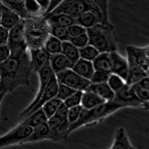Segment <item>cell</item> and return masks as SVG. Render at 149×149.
Here are the masks:
<instances>
[{
    "label": "cell",
    "mask_w": 149,
    "mask_h": 149,
    "mask_svg": "<svg viewBox=\"0 0 149 149\" xmlns=\"http://www.w3.org/2000/svg\"><path fill=\"white\" fill-rule=\"evenodd\" d=\"M31 72L29 51L19 55H10L0 63L1 91L7 94L19 86H29Z\"/></svg>",
    "instance_id": "1"
},
{
    "label": "cell",
    "mask_w": 149,
    "mask_h": 149,
    "mask_svg": "<svg viewBox=\"0 0 149 149\" xmlns=\"http://www.w3.org/2000/svg\"><path fill=\"white\" fill-rule=\"evenodd\" d=\"M89 45L96 49L99 53H110L118 51V43L113 25L97 24L86 29Z\"/></svg>",
    "instance_id": "2"
},
{
    "label": "cell",
    "mask_w": 149,
    "mask_h": 149,
    "mask_svg": "<svg viewBox=\"0 0 149 149\" xmlns=\"http://www.w3.org/2000/svg\"><path fill=\"white\" fill-rule=\"evenodd\" d=\"M25 40L29 49L43 47L50 35L48 22L42 17H33L24 20Z\"/></svg>",
    "instance_id": "3"
},
{
    "label": "cell",
    "mask_w": 149,
    "mask_h": 149,
    "mask_svg": "<svg viewBox=\"0 0 149 149\" xmlns=\"http://www.w3.org/2000/svg\"><path fill=\"white\" fill-rule=\"evenodd\" d=\"M122 108H124L122 105L116 103L114 101H112V102H104L102 104L90 110L83 109L78 121L70 126L69 133L71 134L72 132L82 126L90 125L91 124L101 122L104 119L107 118L116 111Z\"/></svg>",
    "instance_id": "4"
},
{
    "label": "cell",
    "mask_w": 149,
    "mask_h": 149,
    "mask_svg": "<svg viewBox=\"0 0 149 149\" xmlns=\"http://www.w3.org/2000/svg\"><path fill=\"white\" fill-rule=\"evenodd\" d=\"M24 20L9 30L8 46L10 52V55H19L29 51L25 40Z\"/></svg>",
    "instance_id": "5"
},
{
    "label": "cell",
    "mask_w": 149,
    "mask_h": 149,
    "mask_svg": "<svg viewBox=\"0 0 149 149\" xmlns=\"http://www.w3.org/2000/svg\"><path fill=\"white\" fill-rule=\"evenodd\" d=\"M33 128L19 123L4 136H0V148L14 145H23L30 136Z\"/></svg>",
    "instance_id": "6"
},
{
    "label": "cell",
    "mask_w": 149,
    "mask_h": 149,
    "mask_svg": "<svg viewBox=\"0 0 149 149\" xmlns=\"http://www.w3.org/2000/svg\"><path fill=\"white\" fill-rule=\"evenodd\" d=\"M88 10L89 6L87 0H63L61 1L55 10L48 15L63 14L74 19H77L79 16Z\"/></svg>",
    "instance_id": "7"
},
{
    "label": "cell",
    "mask_w": 149,
    "mask_h": 149,
    "mask_svg": "<svg viewBox=\"0 0 149 149\" xmlns=\"http://www.w3.org/2000/svg\"><path fill=\"white\" fill-rule=\"evenodd\" d=\"M58 84L75 90L84 92L87 90L91 82L90 81L82 78L71 70H67L55 74Z\"/></svg>",
    "instance_id": "8"
},
{
    "label": "cell",
    "mask_w": 149,
    "mask_h": 149,
    "mask_svg": "<svg viewBox=\"0 0 149 149\" xmlns=\"http://www.w3.org/2000/svg\"><path fill=\"white\" fill-rule=\"evenodd\" d=\"M37 73L38 74V77H39V87H38L37 95H36L35 98H34V100L31 102V103L26 109H24L20 113H19V121H22V119L26 118L28 113L31 111V110L34 107V105L40 100V98L41 95H42V94L44 92L46 86H47L49 81L51 79L52 76V74H54V72L52 70L51 66L49 65V62L46 63Z\"/></svg>",
    "instance_id": "9"
},
{
    "label": "cell",
    "mask_w": 149,
    "mask_h": 149,
    "mask_svg": "<svg viewBox=\"0 0 149 149\" xmlns=\"http://www.w3.org/2000/svg\"><path fill=\"white\" fill-rule=\"evenodd\" d=\"M113 101L122 105L123 107H142L145 110H148L146 106L138 99L131 86L127 84L116 93Z\"/></svg>",
    "instance_id": "10"
},
{
    "label": "cell",
    "mask_w": 149,
    "mask_h": 149,
    "mask_svg": "<svg viewBox=\"0 0 149 149\" xmlns=\"http://www.w3.org/2000/svg\"><path fill=\"white\" fill-rule=\"evenodd\" d=\"M127 57L131 58L144 71L148 72L149 68V48L148 46L138 47L135 46H127L126 47Z\"/></svg>",
    "instance_id": "11"
},
{
    "label": "cell",
    "mask_w": 149,
    "mask_h": 149,
    "mask_svg": "<svg viewBox=\"0 0 149 149\" xmlns=\"http://www.w3.org/2000/svg\"><path fill=\"white\" fill-rule=\"evenodd\" d=\"M89 10L95 15L98 24L104 26L111 25L109 20L108 2L106 0H87Z\"/></svg>",
    "instance_id": "12"
},
{
    "label": "cell",
    "mask_w": 149,
    "mask_h": 149,
    "mask_svg": "<svg viewBox=\"0 0 149 149\" xmlns=\"http://www.w3.org/2000/svg\"><path fill=\"white\" fill-rule=\"evenodd\" d=\"M58 82L57 81L55 74H53L52 76L51 79L49 81V84L46 86V89H45L44 92L41 95L40 100L37 102V103L34 105V107H33L31 111L29 112L26 117L29 116L30 114L33 113L37 110H40L41 107L43 106L46 103H47L49 100H51L52 98H56L57 95V93H58ZM23 120V119H22Z\"/></svg>",
    "instance_id": "13"
},
{
    "label": "cell",
    "mask_w": 149,
    "mask_h": 149,
    "mask_svg": "<svg viewBox=\"0 0 149 149\" xmlns=\"http://www.w3.org/2000/svg\"><path fill=\"white\" fill-rule=\"evenodd\" d=\"M111 61V74L120 77L125 81L128 71V63L127 58L121 55L118 51L110 53Z\"/></svg>",
    "instance_id": "14"
},
{
    "label": "cell",
    "mask_w": 149,
    "mask_h": 149,
    "mask_svg": "<svg viewBox=\"0 0 149 149\" xmlns=\"http://www.w3.org/2000/svg\"><path fill=\"white\" fill-rule=\"evenodd\" d=\"M30 58L31 68L32 72H37L45 65L49 62L50 54L44 49V48L29 49Z\"/></svg>",
    "instance_id": "15"
},
{
    "label": "cell",
    "mask_w": 149,
    "mask_h": 149,
    "mask_svg": "<svg viewBox=\"0 0 149 149\" xmlns=\"http://www.w3.org/2000/svg\"><path fill=\"white\" fill-rule=\"evenodd\" d=\"M127 60L128 63V71L125 80L126 84L128 86H132L143 78L148 77V72L144 71L131 58L127 57Z\"/></svg>",
    "instance_id": "16"
},
{
    "label": "cell",
    "mask_w": 149,
    "mask_h": 149,
    "mask_svg": "<svg viewBox=\"0 0 149 149\" xmlns=\"http://www.w3.org/2000/svg\"><path fill=\"white\" fill-rule=\"evenodd\" d=\"M0 14H1V26L8 30H10L22 19L18 15L5 7L0 1Z\"/></svg>",
    "instance_id": "17"
},
{
    "label": "cell",
    "mask_w": 149,
    "mask_h": 149,
    "mask_svg": "<svg viewBox=\"0 0 149 149\" xmlns=\"http://www.w3.org/2000/svg\"><path fill=\"white\" fill-rule=\"evenodd\" d=\"M131 86L135 95L139 101L148 109L149 102V80L148 77L143 78Z\"/></svg>",
    "instance_id": "18"
},
{
    "label": "cell",
    "mask_w": 149,
    "mask_h": 149,
    "mask_svg": "<svg viewBox=\"0 0 149 149\" xmlns=\"http://www.w3.org/2000/svg\"><path fill=\"white\" fill-rule=\"evenodd\" d=\"M49 65L51 66L52 70L54 74L67 70H71L72 64L63 54H58L50 55L49 58Z\"/></svg>",
    "instance_id": "19"
},
{
    "label": "cell",
    "mask_w": 149,
    "mask_h": 149,
    "mask_svg": "<svg viewBox=\"0 0 149 149\" xmlns=\"http://www.w3.org/2000/svg\"><path fill=\"white\" fill-rule=\"evenodd\" d=\"M110 149H136L130 142L127 133L122 127L117 129L114 140Z\"/></svg>",
    "instance_id": "20"
},
{
    "label": "cell",
    "mask_w": 149,
    "mask_h": 149,
    "mask_svg": "<svg viewBox=\"0 0 149 149\" xmlns=\"http://www.w3.org/2000/svg\"><path fill=\"white\" fill-rule=\"evenodd\" d=\"M51 130L47 125V122L33 128L32 133L23 144L39 142L42 140H50Z\"/></svg>",
    "instance_id": "21"
},
{
    "label": "cell",
    "mask_w": 149,
    "mask_h": 149,
    "mask_svg": "<svg viewBox=\"0 0 149 149\" xmlns=\"http://www.w3.org/2000/svg\"><path fill=\"white\" fill-rule=\"evenodd\" d=\"M72 70L81 76L82 78L90 81L92 75L93 74L95 70L93 67V62L85 61V60L80 58L76 63H74L72 67Z\"/></svg>",
    "instance_id": "22"
},
{
    "label": "cell",
    "mask_w": 149,
    "mask_h": 149,
    "mask_svg": "<svg viewBox=\"0 0 149 149\" xmlns=\"http://www.w3.org/2000/svg\"><path fill=\"white\" fill-rule=\"evenodd\" d=\"M48 22L49 26H61V27L68 28L76 24L75 19L63 14H54V15H48L42 17Z\"/></svg>",
    "instance_id": "23"
},
{
    "label": "cell",
    "mask_w": 149,
    "mask_h": 149,
    "mask_svg": "<svg viewBox=\"0 0 149 149\" xmlns=\"http://www.w3.org/2000/svg\"><path fill=\"white\" fill-rule=\"evenodd\" d=\"M86 90L93 92L105 102H112L115 98V93L112 91L107 83L91 84Z\"/></svg>",
    "instance_id": "24"
},
{
    "label": "cell",
    "mask_w": 149,
    "mask_h": 149,
    "mask_svg": "<svg viewBox=\"0 0 149 149\" xmlns=\"http://www.w3.org/2000/svg\"><path fill=\"white\" fill-rule=\"evenodd\" d=\"M1 2L5 7L15 13L22 20H26L31 17L26 11L25 1L23 0H3Z\"/></svg>",
    "instance_id": "25"
},
{
    "label": "cell",
    "mask_w": 149,
    "mask_h": 149,
    "mask_svg": "<svg viewBox=\"0 0 149 149\" xmlns=\"http://www.w3.org/2000/svg\"><path fill=\"white\" fill-rule=\"evenodd\" d=\"M105 102L104 99L97 95L95 93L90 90H85L83 92L81 106L85 110H90L94 107L99 106Z\"/></svg>",
    "instance_id": "26"
},
{
    "label": "cell",
    "mask_w": 149,
    "mask_h": 149,
    "mask_svg": "<svg viewBox=\"0 0 149 149\" xmlns=\"http://www.w3.org/2000/svg\"><path fill=\"white\" fill-rule=\"evenodd\" d=\"M47 120L48 119L46 118V115L43 113L42 109L40 108L33 113L30 114L29 116L25 118L19 123L22 124L24 125H27L32 127V128H34V127L40 125L42 124L46 123Z\"/></svg>",
    "instance_id": "27"
},
{
    "label": "cell",
    "mask_w": 149,
    "mask_h": 149,
    "mask_svg": "<svg viewBox=\"0 0 149 149\" xmlns=\"http://www.w3.org/2000/svg\"><path fill=\"white\" fill-rule=\"evenodd\" d=\"M93 65L95 70L106 72L111 74V61L110 53H99L94 61Z\"/></svg>",
    "instance_id": "28"
},
{
    "label": "cell",
    "mask_w": 149,
    "mask_h": 149,
    "mask_svg": "<svg viewBox=\"0 0 149 149\" xmlns=\"http://www.w3.org/2000/svg\"><path fill=\"white\" fill-rule=\"evenodd\" d=\"M61 54H63L71 62L72 66L80 59L78 49L74 46H73L71 42H70L69 41L62 42Z\"/></svg>",
    "instance_id": "29"
},
{
    "label": "cell",
    "mask_w": 149,
    "mask_h": 149,
    "mask_svg": "<svg viewBox=\"0 0 149 149\" xmlns=\"http://www.w3.org/2000/svg\"><path fill=\"white\" fill-rule=\"evenodd\" d=\"M43 48L50 55L61 54L62 42L55 37L49 35L43 45Z\"/></svg>",
    "instance_id": "30"
},
{
    "label": "cell",
    "mask_w": 149,
    "mask_h": 149,
    "mask_svg": "<svg viewBox=\"0 0 149 149\" xmlns=\"http://www.w3.org/2000/svg\"><path fill=\"white\" fill-rule=\"evenodd\" d=\"M75 20H76V24L86 29H90L98 24L97 18L90 11H86L82 14L78 18L75 19Z\"/></svg>",
    "instance_id": "31"
},
{
    "label": "cell",
    "mask_w": 149,
    "mask_h": 149,
    "mask_svg": "<svg viewBox=\"0 0 149 149\" xmlns=\"http://www.w3.org/2000/svg\"><path fill=\"white\" fill-rule=\"evenodd\" d=\"M61 103H62V102L60 101L58 98H54L51 100H49L47 103L45 104L41 107L47 119L51 118L52 116H53L55 114L56 111L58 110V107L61 104Z\"/></svg>",
    "instance_id": "32"
},
{
    "label": "cell",
    "mask_w": 149,
    "mask_h": 149,
    "mask_svg": "<svg viewBox=\"0 0 149 149\" xmlns=\"http://www.w3.org/2000/svg\"><path fill=\"white\" fill-rule=\"evenodd\" d=\"M78 51H79V55L81 59L90 61V62H93L96 58L97 56L99 54L98 50L90 45H87L84 48L79 49Z\"/></svg>",
    "instance_id": "33"
},
{
    "label": "cell",
    "mask_w": 149,
    "mask_h": 149,
    "mask_svg": "<svg viewBox=\"0 0 149 149\" xmlns=\"http://www.w3.org/2000/svg\"><path fill=\"white\" fill-rule=\"evenodd\" d=\"M49 26V34L52 37H55L61 42L68 41L70 37L68 34L67 28L61 27V26Z\"/></svg>",
    "instance_id": "34"
},
{
    "label": "cell",
    "mask_w": 149,
    "mask_h": 149,
    "mask_svg": "<svg viewBox=\"0 0 149 149\" xmlns=\"http://www.w3.org/2000/svg\"><path fill=\"white\" fill-rule=\"evenodd\" d=\"M107 84L110 86V88L111 89L112 91L115 94L118 93L121 89L123 88L126 84L125 81L122 78L114 74H110Z\"/></svg>",
    "instance_id": "35"
},
{
    "label": "cell",
    "mask_w": 149,
    "mask_h": 149,
    "mask_svg": "<svg viewBox=\"0 0 149 149\" xmlns=\"http://www.w3.org/2000/svg\"><path fill=\"white\" fill-rule=\"evenodd\" d=\"M83 92L82 91H75L71 96H70L67 99L63 102L67 108L80 106L81 104V98Z\"/></svg>",
    "instance_id": "36"
},
{
    "label": "cell",
    "mask_w": 149,
    "mask_h": 149,
    "mask_svg": "<svg viewBox=\"0 0 149 149\" xmlns=\"http://www.w3.org/2000/svg\"><path fill=\"white\" fill-rule=\"evenodd\" d=\"M68 41L71 42L73 46H74L78 49L84 48V46L89 45V39L88 36L86 33H84L83 34H81L79 36L74 37H70Z\"/></svg>",
    "instance_id": "37"
},
{
    "label": "cell",
    "mask_w": 149,
    "mask_h": 149,
    "mask_svg": "<svg viewBox=\"0 0 149 149\" xmlns=\"http://www.w3.org/2000/svg\"><path fill=\"white\" fill-rule=\"evenodd\" d=\"M25 8L28 14L31 17H41L40 14V6L37 3V1L34 0L25 1Z\"/></svg>",
    "instance_id": "38"
},
{
    "label": "cell",
    "mask_w": 149,
    "mask_h": 149,
    "mask_svg": "<svg viewBox=\"0 0 149 149\" xmlns=\"http://www.w3.org/2000/svg\"><path fill=\"white\" fill-rule=\"evenodd\" d=\"M74 92H75V90H72V89L70 88V87H68L65 85L58 84V93H57L56 98H58L62 102H63L69 97L71 96Z\"/></svg>",
    "instance_id": "39"
},
{
    "label": "cell",
    "mask_w": 149,
    "mask_h": 149,
    "mask_svg": "<svg viewBox=\"0 0 149 149\" xmlns=\"http://www.w3.org/2000/svg\"><path fill=\"white\" fill-rule=\"evenodd\" d=\"M110 73L106 72L98 71L95 70L93 74L90 78V82L91 84H104L107 83L108 81L109 76Z\"/></svg>",
    "instance_id": "40"
},
{
    "label": "cell",
    "mask_w": 149,
    "mask_h": 149,
    "mask_svg": "<svg viewBox=\"0 0 149 149\" xmlns=\"http://www.w3.org/2000/svg\"><path fill=\"white\" fill-rule=\"evenodd\" d=\"M82 110H83V107H82L81 105H80V106H76V107L69 108L67 114V119L68 122H70V125H72V124L75 123V122L78 121L80 115L81 113Z\"/></svg>",
    "instance_id": "41"
},
{
    "label": "cell",
    "mask_w": 149,
    "mask_h": 149,
    "mask_svg": "<svg viewBox=\"0 0 149 149\" xmlns=\"http://www.w3.org/2000/svg\"><path fill=\"white\" fill-rule=\"evenodd\" d=\"M67 31L69 37H74L86 33V29L83 28L82 26H79L78 24H74L72 26L67 28Z\"/></svg>",
    "instance_id": "42"
},
{
    "label": "cell",
    "mask_w": 149,
    "mask_h": 149,
    "mask_svg": "<svg viewBox=\"0 0 149 149\" xmlns=\"http://www.w3.org/2000/svg\"><path fill=\"white\" fill-rule=\"evenodd\" d=\"M66 120H62L58 116L54 115L52 116L51 118L48 119L47 120V125L49 126V129L51 131H56L61 125V124L63 123Z\"/></svg>",
    "instance_id": "43"
},
{
    "label": "cell",
    "mask_w": 149,
    "mask_h": 149,
    "mask_svg": "<svg viewBox=\"0 0 149 149\" xmlns=\"http://www.w3.org/2000/svg\"><path fill=\"white\" fill-rule=\"evenodd\" d=\"M68 110H69V108H67V107H66V105L62 102L61 104L59 106V107H58V110L56 111L54 115L59 116L62 120H68L67 119Z\"/></svg>",
    "instance_id": "44"
},
{
    "label": "cell",
    "mask_w": 149,
    "mask_h": 149,
    "mask_svg": "<svg viewBox=\"0 0 149 149\" xmlns=\"http://www.w3.org/2000/svg\"><path fill=\"white\" fill-rule=\"evenodd\" d=\"M10 56V52L8 45L0 46V63L5 61Z\"/></svg>",
    "instance_id": "45"
},
{
    "label": "cell",
    "mask_w": 149,
    "mask_h": 149,
    "mask_svg": "<svg viewBox=\"0 0 149 149\" xmlns=\"http://www.w3.org/2000/svg\"><path fill=\"white\" fill-rule=\"evenodd\" d=\"M9 31L2 26H0V46L7 45L8 40Z\"/></svg>",
    "instance_id": "46"
},
{
    "label": "cell",
    "mask_w": 149,
    "mask_h": 149,
    "mask_svg": "<svg viewBox=\"0 0 149 149\" xmlns=\"http://www.w3.org/2000/svg\"><path fill=\"white\" fill-rule=\"evenodd\" d=\"M61 2V0H51V1H49L47 10H46V13H45V14L42 16V17L48 15V14H49L50 13H52L53 10H55L56 8L58 7Z\"/></svg>",
    "instance_id": "47"
},
{
    "label": "cell",
    "mask_w": 149,
    "mask_h": 149,
    "mask_svg": "<svg viewBox=\"0 0 149 149\" xmlns=\"http://www.w3.org/2000/svg\"><path fill=\"white\" fill-rule=\"evenodd\" d=\"M37 1L40 6V14L41 17H42L47 10L49 0H37Z\"/></svg>",
    "instance_id": "48"
},
{
    "label": "cell",
    "mask_w": 149,
    "mask_h": 149,
    "mask_svg": "<svg viewBox=\"0 0 149 149\" xmlns=\"http://www.w3.org/2000/svg\"><path fill=\"white\" fill-rule=\"evenodd\" d=\"M5 95H6V93L5 92H1L0 93V106H1V104H2V102L3 100L4 97L5 96Z\"/></svg>",
    "instance_id": "49"
},
{
    "label": "cell",
    "mask_w": 149,
    "mask_h": 149,
    "mask_svg": "<svg viewBox=\"0 0 149 149\" xmlns=\"http://www.w3.org/2000/svg\"><path fill=\"white\" fill-rule=\"evenodd\" d=\"M1 78H0V93H1Z\"/></svg>",
    "instance_id": "50"
},
{
    "label": "cell",
    "mask_w": 149,
    "mask_h": 149,
    "mask_svg": "<svg viewBox=\"0 0 149 149\" xmlns=\"http://www.w3.org/2000/svg\"><path fill=\"white\" fill-rule=\"evenodd\" d=\"M0 26H1V14H0Z\"/></svg>",
    "instance_id": "51"
}]
</instances>
